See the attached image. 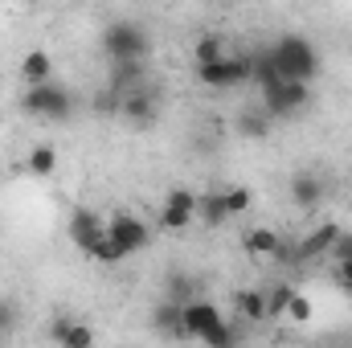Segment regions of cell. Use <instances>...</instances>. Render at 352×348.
I'll list each match as a JSON object with an SVG mask.
<instances>
[{
	"instance_id": "6da1fadb",
	"label": "cell",
	"mask_w": 352,
	"mask_h": 348,
	"mask_svg": "<svg viewBox=\"0 0 352 348\" xmlns=\"http://www.w3.org/2000/svg\"><path fill=\"white\" fill-rule=\"evenodd\" d=\"M274 66L283 70V78H299V83H316L320 78V50L299 37V33H283L274 45H266Z\"/></svg>"
},
{
	"instance_id": "7a4b0ae2",
	"label": "cell",
	"mask_w": 352,
	"mask_h": 348,
	"mask_svg": "<svg viewBox=\"0 0 352 348\" xmlns=\"http://www.w3.org/2000/svg\"><path fill=\"white\" fill-rule=\"evenodd\" d=\"M21 111L33 115V119H45V123H66L74 115V94L66 87H58L54 78L50 83H33L21 94Z\"/></svg>"
},
{
	"instance_id": "3957f363",
	"label": "cell",
	"mask_w": 352,
	"mask_h": 348,
	"mask_svg": "<svg viewBox=\"0 0 352 348\" xmlns=\"http://www.w3.org/2000/svg\"><path fill=\"white\" fill-rule=\"evenodd\" d=\"M102 50L107 62H123V58H152V33L135 21H111L102 29Z\"/></svg>"
},
{
	"instance_id": "277c9868",
	"label": "cell",
	"mask_w": 352,
	"mask_h": 348,
	"mask_svg": "<svg viewBox=\"0 0 352 348\" xmlns=\"http://www.w3.org/2000/svg\"><path fill=\"white\" fill-rule=\"evenodd\" d=\"M197 83L209 90H234L242 83H254V54H226L217 62L197 66Z\"/></svg>"
},
{
	"instance_id": "5b68a950",
	"label": "cell",
	"mask_w": 352,
	"mask_h": 348,
	"mask_svg": "<svg viewBox=\"0 0 352 348\" xmlns=\"http://www.w3.org/2000/svg\"><path fill=\"white\" fill-rule=\"evenodd\" d=\"M311 102V83L299 78H283L278 87H263V107L270 111V119H291Z\"/></svg>"
},
{
	"instance_id": "8992f818",
	"label": "cell",
	"mask_w": 352,
	"mask_h": 348,
	"mask_svg": "<svg viewBox=\"0 0 352 348\" xmlns=\"http://www.w3.org/2000/svg\"><path fill=\"white\" fill-rule=\"evenodd\" d=\"M119 115H123L131 127H152V123L160 119V98H156L152 83H144V87H135V90H123Z\"/></svg>"
},
{
	"instance_id": "52a82bcc",
	"label": "cell",
	"mask_w": 352,
	"mask_h": 348,
	"mask_svg": "<svg viewBox=\"0 0 352 348\" xmlns=\"http://www.w3.org/2000/svg\"><path fill=\"white\" fill-rule=\"evenodd\" d=\"M156 221H160V230H188V226L197 221V197H192L188 188H173V193L164 197Z\"/></svg>"
},
{
	"instance_id": "ba28073f",
	"label": "cell",
	"mask_w": 352,
	"mask_h": 348,
	"mask_svg": "<svg viewBox=\"0 0 352 348\" xmlns=\"http://www.w3.org/2000/svg\"><path fill=\"white\" fill-rule=\"evenodd\" d=\"M107 234H111L127 254H135V250H144V246L152 242V230H148V226H144V217H135V213H111Z\"/></svg>"
},
{
	"instance_id": "9c48e42d",
	"label": "cell",
	"mask_w": 352,
	"mask_h": 348,
	"mask_svg": "<svg viewBox=\"0 0 352 348\" xmlns=\"http://www.w3.org/2000/svg\"><path fill=\"white\" fill-rule=\"evenodd\" d=\"M66 234H70V242H74V246H78V250L87 254L90 246H94V242H98V238L107 234V221H102V217H98L94 209L78 205V209L70 213V221H66Z\"/></svg>"
},
{
	"instance_id": "30bf717a",
	"label": "cell",
	"mask_w": 352,
	"mask_h": 348,
	"mask_svg": "<svg viewBox=\"0 0 352 348\" xmlns=\"http://www.w3.org/2000/svg\"><path fill=\"white\" fill-rule=\"evenodd\" d=\"M217 320H226V316L213 299H188L184 303V340H201Z\"/></svg>"
},
{
	"instance_id": "8fae6325",
	"label": "cell",
	"mask_w": 352,
	"mask_h": 348,
	"mask_svg": "<svg viewBox=\"0 0 352 348\" xmlns=\"http://www.w3.org/2000/svg\"><path fill=\"white\" fill-rule=\"evenodd\" d=\"M336 234H340V226H336V221H324V226H316L311 234H303V238L295 242V262H316V259H324V254L332 250Z\"/></svg>"
},
{
	"instance_id": "7c38bea8",
	"label": "cell",
	"mask_w": 352,
	"mask_h": 348,
	"mask_svg": "<svg viewBox=\"0 0 352 348\" xmlns=\"http://www.w3.org/2000/svg\"><path fill=\"white\" fill-rule=\"evenodd\" d=\"M107 83L115 90H135L148 83V58H123V62H111V74Z\"/></svg>"
},
{
	"instance_id": "4fadbf2b",
	"label": "cell",
	"mask_w": 352,
	"mask_h": 348,
	"mask_svg": "<svg viewBox=\"0 0 352 348\" xmlns=\"http://www.w3.org/2000/svg\"><path fill=\"white\" fill-rule=\"evenodd\" d=\"M270 127H274V119H270V111H266L263 102H258V107H242L238 119H234V131H238L242 140H266Z\"/></svg>"
},
{
	"instance_id": "5bb4252c",
	"label": "cell",
	"mask_w": 352,
	"mask_h": 348,
	"mask_svg": "<svg viewBox=\"0 0 352 348\" xmlns=\"http://www.w3.org/2000/svg\"><path fill=\"white\" fill-rule=\"evenodd\" d=\"M152 328H156L160 336H168V340H184V303H176V299L156 303V312H152Z\"/></svg>"
},
{
	"instance_id": "9a60e30c",
	"label": "cell",
	"mask_w": 352,
	"mask_h": 348,
	"mask_svg": "<svg viewBox=\"0 0 352 348\" xmlns=\"http://www.w3.org/2000/svg\"><path fill=\"white\" fill-rule=\"evenodd\" d=\"M291 201H295V209H320V201H324V180L316 173H295L291 176Z\"/></svg>"
},
{
	"instance_id": "2e32d148",
	"label": "cell",
	"mask_w": 352,
	"mask_h": 348,
	"mask_svg": "<svg viewBox=\"0 0 352 348\" xmlns=\"http://www.w3.org/2000/svg\"><path fill=\"white\" fill-rule=\"evenodd\" d=\"M50 78H54V62H50V54H45V50H29V54L21 58V83L33 87V83H50Z\"/></svg>"
},
{
	"instance_id": "e0dca14e",
	"label": "cell",
	"mask_w": 352,
	"mask_h": 348,
	"mask_svg": "<svg viewBox=\"0 0 352 348\" xmlns=\"http://www.w3.org/2000/svg\"><path fill=\"white\" fill-rule=\"evenodd\" d=\"M197 221H205L209 230H221V226L230 221L226 193H205V197H197Z\"/></svg>"
},
{
	"instance_id": "ac0fdd59",
	"label": "cell",
	"mask_w": 352,
	"mask_h": 348,
	"mask_svg": "<svg viewBox=\"0 0 352 348\" xmlns=\"http://www.w3.org/2000/svg\"><path fill=\"white\" fill-rule=\"evenodd\" d=\"M278 246H283V238H278L274 230H250V234L242 238V250H246L250 259H274Z\"/></svg>"
},
{
	"instance_id": "d6986e66",
	"label": "cell",
	"mask_w": 352,
	"mask_h": 348,
	"mask_svg": "<svg viewBox=\"0 0 352 348\" xmlns=\"http://www.w3.org/2000/svg\"><path fill=\"white\" fill-rule=\"evenodd\" d=\"M238 316H246L250 324H263L266 316V291H238Z\"/></svg>"
},
{
	"instance_id": "ffe728a7",
	"label": "cell",
	"mask_w": 352,
	"mask_h": 348,
	"mask_svg": "<svg viewBox=\"0 0 352 348\" xmlns=\"http://www.w3.org/2000/svg\"><path fill=\"white\" fill-rule=\"evenodd\" d=\"M119 107H123V90H115L111 83H107V87H98V90H94V98H90V111H94V115H102V119L119 115Z\"/></svg>"
},
{
	"instance_id": "44dd1931",
	"label": "cell",
	"mask_w": 352,
	"mask_h": 348,
	"mask_svg": "<svg viewBox=\"0 0 352 348\" xmlns=\"http://www.w3.org/2000/svg\"><path fill=\"white\" fill-rule=\"evenodd\" d=\"M33 176H54V168H58V148L54 144H37L33 152H29V164H25Z\"/></svg>"
},
{
	"instance_id": "7402d4cb",
	"label": "cell",
	"mask_w": 352,
	"mask_h": 348,
	"mask_svg": "<svg viewBox=\"0 0 352 348\" xmlns=\"http://www.w3.org/2000/svg\"><path fill=\"white\" fill-rule=\"evenodd\" d=\"M217 58H226V41L217 33H201L197 45H192V62L205 66V62H217Z\"/></svg>"
},
{
	"instance_id": "603a6c76",
	"label": "cell",
	"mask_w": 352,
	"mask_h": 348,
	"mask_svg": "<svg viewBox=\"0 0 352 348\" xmlns=\"http://www.w3.org/2000/svg\"><path fill=\"white\" fill-rule=\"evenodd\" d=\"M87 254H90V259H94V262H102V266H115V262L131 259V254H127V250H123V246H119V242L111 238V234H102V238H98V242L90 246Z\"/></svg>"
},
{
	"instance_id": "cb8c5ba5",
	"label": "cell",
	"mask_w": 352,
	"mask_h": 348,
	"mask_svg": "<svg viewBox=\"0 0 352 348\" xmlns=\"http://www.w3.org/2000/svg\"><path fill=\"white\" fill-rule=\"evenodd\" d=\"M254 83L258 87H278L283 83V70L274 66L270 50H254Z\"/></svg>"
},
{
	"instance_id": "d4e9b609",
	"label": "cell",
	"mask_w": 352,
	"mask_h": 348,
	"mask_svg": "<svg viewBox=\"0 0 352 348\" xmlns=\"http://www.w3.org/2000/svg\"><path fill=\"white\" fill-rule=\"evenodd\" d=\"M238 340H242V328H234V324H226V320H217V324L201 336L205 348H230V345H238Z\"/></svg>"
},
{
	"instance_id": "484cf974",
	"label": "cell",
	"mask_w": 352,
	"mask_h": 348,
	"mask_svg": "<svg viewBox=\"0 0 352 348\" xmlns=\"http://www.w3.org/2000/svg\"><path fill=\"white\" fill-rule=\"evenodd\" d=\"M250 188L246 184H234V188H226V209H230V217H242L246 209H250Z\"/></svg>"
},
{
	"instance_id": "4316f807",
	"label": "cell",
	"mask_w": 352,
	"mask_h": 348,
	"mask_svg": "<svg viewBox=\"0 0 352 348\" xmlns=\"http://www.w3.org/2000/svg\"><path fill=\"white\" fill-rule=\"evenodd\" d=\"M311 312H316V307H311V299H307V295H299V291H291V299H287V312H283V316H287V320H295V324H307V320H311Z\"/></svg>"
},
{
	"instance_id": "83f0119b",
	"label": "cell",
	"mask_w": 352,
	"mask_h": 348,
	"mask_svg": "<svg viewBox=\"0 0 352 348\" xmlns=\"http://www.w3.org/2000/svg\"><path fill=\"white\" fill-rule=\"evenodd\" d=\"M287 299H291V287L287 283H274L266 291V316H283L287 312Z\"/></svg>"
},
{
	"instance_id": "f1b7e54d",
	"label": "cell",
	"mask_w": 352,
	"mask_h": 348,
	"mask_svg": "<svg viewBox=\"0 0 352 348\" xmlns=\"http://www.w3.org/2000/svg\"><path fill=\"white\" fill-rule=\"evenodd\" d=\"M90 345H94V332L82 328V324H70V332H66L62 348H90Z\"/></svg>"
},
{
	"instance_id": "f546056e",
	"label": "cell",
	"mask_w": 352,
	"mask_h": 348,
	"mask_svg": "<svg viewBox=\"0 0 352 348\" xmlns=\"http://www.w3.org/2000/svg\"><path fill=\"white\" fill-rule=\"evenodd\" d=\"M328 259H332V262H344V259H352V230H340V234H336V242H332Z\"/></svg>"
},
{
	"instance_id": "4dcf8cb0",
	"label": "cell",
	"mask_w": 352,
	"mask_h": 348,
	"mask_svg": "<svg viewBox=\"0 0 352 348\" xmlns=\"http://www.w3.org/2000/svg\"><path fill=\"white\" fill-rule=\"evenodd\" d=\"M188 287H192V283H188L184 274H173V279H168V299H176V303H188Z\"/></svg>"
},
{
	"instance_id": "1f68e13d",
	"label": "cell",
	"mask_w": 352,
	"mask_h": 348,
	"mask_svg": "<svg viewBox=\"0 0 352 348\" xmlns=\"http://www.w3.org/2000/svg\"><path fill=\"white\" fill-rule=\"evenodd\" d=\"M336 283H340V291H344V295H352V259L336 262Z\"/></svg>"
},
{
	"instance_id": "d6a6232c",
	"label": "cell",
	"mask_w": 352,
	"mask_h": 348,
	"mask_svg": "<svg viewBox=\"0 0 352 348\" xmlns=\"http://www.w3.org/2000/svg\"><path fill=\"white\" fill-rule=\"evenodd\" d=\"M70 324H74V320H66V316H62V320H54V324H50V340H54V345H62V340H66V332H70Z\"/></svg>"
},
{
	"instance_id": "836d02e7",
	"label": "cell",
	"mask_w": 352,
	"mask_h": 348,
	"mask_svg": "<svg viewBox=\"0 0 352 348\" xmlns=\"http://www.w3.org/2000/svg\"><path fill=\"white\" fill-rule=\"evenodd\" d=\"M12 324H16V303L4 299V303H0V328H12Z\"/></svg>"
},
{
	"instance_id": "e575fe53",
	"label": "cell",
	"mask_w": 352,
	"mask_h": 348,
	"mask_svg": "<svg viewBox=\"0 0 352 348\" xmlns=\"http://www.w3.org/2000/svg\"><path fill=\"white\" fill-rule=\"evenodd\" d=\"M0 345H4V328H0Z\"/></svg>"
},
{
	"instance_id": "d590c367",
	"label": "cell",
	"mask_w": 352,
	"mask_h": 348,
	"mask_svg": "<svg viewBox=\"0 0 352 348\" xmlns=\"http://www.w3.org/2000/svg\"><path fill=\"white\" fill-rule=\"evenodd\" d=\"M29 4H37V0H29Z\"/></svg>"
}]
</instances>
